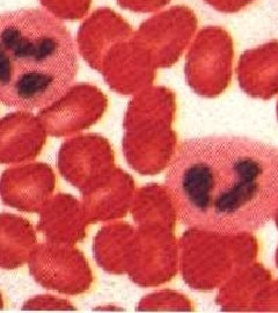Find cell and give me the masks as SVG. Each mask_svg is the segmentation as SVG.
<instances>
[{
  "instance_id": "obj_8",
  "label": "cell",
  "mask_w": 278,
  "mask_h": 313,
  "mask_svg": "<svg viewBox=\"0 0 278 313\" xmlns=\"http://www.w3.org/2000/svg\"><path fill=\"white\" fill-rule=\"evenodd\" d=\"M277 113H278V105H277Z\"/></svg>"
},
{
  "instance_id": "obj_1",
  "label": "cell",
  "mask_w": 278,
  "mask_h": 313,
  "mask_svg": "<svg viewBox=\"0 0 278 313\" xmlns=\"http://www.w3.org/2000/svg\"><path fill=\"white\" fill-rule=\"evenodd\" d=\"M166 188L184 225L255 232L278 211V149L236 136L188 139L173 156Z\"/></svg>"
},
{
  "instance_id": "obj_5",
  "label": "cell",
  "mask_w": 278,
  "mask_h": 313,
  "mask_svg": "<svg viewBox=\"0 0 278 313\" xmlns=\"http://www.w3.org/2000/svg\"><path fill=\"white\" fill-rule=\"evenodd\" d=\"M241 88L253 98L271 99L278 93V39L246 50L239 59Z\"/></svg>"
},
{
  "instance_id": "obj_6",
  "label": "cell",
  "mask_w": 278,
  "mask_h": 313,
  "mask_svg": "<svg viewBox=\"0 0 278 313\" xmlns=\"http://www.w3.org/2000/svg\"><path fill=\"white\" fill-rule=\"evenodd\" d=\"M172 0H117V4L126 11L136 13H151L162 9Z\"/></svg>"
},
{
  "instance_id": "obj_3",
  "label": "cell",
  "mask_w": 278,
  "mask_h": 313,
  "mask_svg": "<svg viewBox=\"0 0 278 313\" xmlns=\"http://www.w3.org/2000/svg\"><path fill=\"white\" fill-rule=\"evenodd\" d=\"M234 42L222 26H205L197 33L186 64L189 85L197 94L213 98L225 91L232 77Z\"/></svg>"
},
{
  "instance_id": "obj_4",
  "label": "cell",
  "mask_w": 278,
  "mask_h": 313,
  "mask_svg": "<svg viewBox=\"0 0 278 313\" xmlns=\"http://www.w3.org/2000/svg\"><path fill=\"white\" fill-rule=\"evenodd\" d=\"M199 28V18L193 8L175 5L153 15L139 26L135 39L157 54L162 65L175 63Z\"/></svg>"
},
{
  "instance_id": "obj_2",
  "label": "cell",
  "mask_w": 278,
  "mask_h": 313,
  "mask_svg": "<svg viewBox=\"0 0 278 313\" xmlns=\"http://www.w3.org/2000/svg\"><path fill=\"white\" fill-rule=\"evenodd\" d=\"M79 70L75 39L41 8L0 13V103L40 109L58 101Z\"/></svg>"
},
{
  "instance_id": "obj_7",
  "label": "cell",
  "mask_w": 278,
  "mask_h": 313,
  "mask_svg": "<svg viewBox=\"0 0 278 313\" xmlns=\"http://www.w3.org/2000/svg\"><path fill=\"white\" fill-rule=\"evenodd\" d=\"M203 1L214 11L225 14H234L248 8L256 0H203Z\"/></svg>"
}]
</instances>
